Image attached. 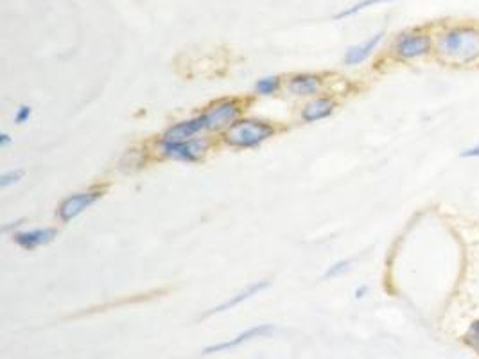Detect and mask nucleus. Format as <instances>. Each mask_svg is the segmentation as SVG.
<instances>
[{"instance_id":"aec40b11","label":"nucleus","mask_w":479,"mask_h":359,"mask_svg":"<svg viewBox=\"0 0 479 359\" xmlns=\"http://www.w3.org/2000/svg\"><path fill=\"white\" fill-rule=\"evenodd\" d=\"M462 159H479V142L462 151Z\"/></svg>"},{"instance_id":"2eb2a0df","label":"nucleus","mask_w":479,"mask_h":359,"mask_svg":"<svg viewBox=\"0 0 479 359\" xmlns=\"http://www.w3.org/2000/svg\"><path fill=\"white\" fill-rule=\"evenodd\" d=\"M280 88V78L278 75H268L255 83V92L259 96H273Z\"/></svg>"},{"instance_id":"20e7f679","label":"nucleus","mask_w":479,"mask_h":359,"mask_svg":"<svg viewBox=\"0 0 479 359\" xmlns=\"http://www.w3.org/2000/svg\"><path fill=\"white\" fill-rule=\"evenodd\" d=\"M208 138H190V140H183V142H171L162 144L160 142V151L165 159L171 160H181V162H196L205 155V151L208 149Z\"/></svg>"},{"instance_id":"9b49d317","label":"nucleus","mask_w":479,"mask_h":359,"mask_svg":"<svg viewBox=\"0 0 479 359\" xmlns=\"http://www.w3.org/2000/svg\"><path fill=\"white\" fill-rule=\"evenodd\" d=\"M269 286H271L269 280H259V282H255V284L248 286L246 289H243V291H239L231 298H228V300L223 302V304H219L218 307L211 309L208 313H205V316H212V314H219V313H225V311H228V309H234V307L241 305L243 302L250 300V298H253L255 295H259V293H262L264 289H268Z\"/></svg>"},{"instance_id":"39448f33","label":"nucleus","mask_w":479,"mask_h":359,"mask_svg":"<svg viewBox=\"0 0 479 359\" xmlns=\"http://www.w3.org/2000/svg\"><path fill=\"white\" fill-rule=\"evenodd\" d=\"M239 115L241 106L237 105L236 101H221V103L214 105L212 108H208V112L203 113L206 130L211 131H219L225 130V128L230 130L231 126L237 122Z\"/></svg>"},{"instance_id":"a211bd4d","label":"nucleus","mask_w":479,"mask_h":359,"mask_svg":"<svg viewBox=\"0 0 479 359\" xmlns=\"http://www.w3.org/2000/svg\"><path fill=\"white\" fill-rule=\"evenodd\" d=\"M22 178H24V171H22V169H15V171L4 173V175L0 176V187L2 189L11 187V185L18 184Z\"/></svg>"},{"instance_id":"6e6552de","label":"nucleus","mask_w":479,"mask_h":359,"mask_svg":"<svg viewBox=\"0 0 479 359\" xmlns=\"http://www.w3.org/2000/svg\"><path fill=\"white\" fill-rule=\"evenodd\" d=\"M273 330H275V327L269 325V323H262V325L252 327V329L244 330V332H239V335H237L236 338L228 339V342L215 343V345H211V347H206L205 351H203V354H214V352L230 351V349L239 347V345H243V343L250 342V339H255V338H262V336H268L269 332H273Z\"/></svg>"},{"instance_id":"f257e3e1","label":"nucleus","mask_w":479,"mask_h":359,"mask_svg":"<svg viewBox=\"0 0 479 359\" xmlns=\"http://www.w3.org/2000/svg\"><path fill=\"white\" fill-rule=\"evenodd\" d=\"M436 58L453 67H469L479 63V29L474 25H454L434 38Z\"/></svg>"},{"instance_id":"dca6fc26","label":"nucleus","mask_w":479,"mask_h":359,"mask_svg":"<svg viewBox=\"0 0 479 359\" xmlns=\"http://www.w3.org/2000/svg\"><path fill=\"white\" fill-rule=\"evenodd\" d=\"M463 342H465L472 351L479 354V320H476V322H472L471 325H469L465 336H463Z\"/></svg>"},{"instance_id":"0eeeda50","label":"nucleus","mask_w":479,"mask_h":359,"mask_svg":"<svg viewBox=\"0 0 479 359\" xmlns=\"http://www.w3.org/2000/svg\"><path fill=\"white\" fill-rule=\"evenodd\" d=\"M202 130H206L205 117L199 115V117L189 119V121H181L178 124L171 126L164 135H162V144H171V142H183V140H190L196 133H199Z\"/></svg>"},{"instance_id":"6ab92c4d","label":"nucleus","mask_w":479,"mask_h":359,"mask_svg":"<svg viewBox=\"0 0 479 359\" xmlns=\"http://www.w3.org/2000/svg\"><path fill=\"white\" fill-rule=\"evenodd\" d=\"M31 113H33V108H31V106L22 105L20 110L17 112V115H15V122H17V124H24V122L29 121Z\"/></svg>"},{"instance_id":"4468645a","label":"nucleus","mask_w":479,"mask_h":359,"mask_svg":"<svg viewBox=\"0 0 479 359\" xmlns=\"http://www.w3.org/2000/svg\"><path fill=\"white\" fill-rule=\"evenodd\" d=\"M386 2H393V0H359V2H356V4L350 6V8L337 13L334 18H336V20H343V18H349V17H353V15H358V13H361L363 9L372 8V6H377V4H386Z\"/></svg>"},{"instance_id":"1a4fd4ad","label":"nucleus","mask_w":479,"mask_h":359,"mask_svg":"<svg viewBox=\"0 0 479 359\" xmlns=\"http://www.w3.org/2000/svg\"><path fill=\"white\" fill-rule=\"evenodd\" d=\"M56 235H58V232L54 228H36L27 230V232H17V234H13V239L24 250H34V248L54 241Z\"/></svg>"},{"instance_id":"f03ea898","label":"nucleus","mask_w":479,"mask_h":359,"mask_svg":"<svg viewBox=\"0 0 479 359\" xmlns=\"http://www.w3.org/2000/svg\"><path fill=\"white\" fill-rule=\"evenodd\" d=\"M275 135V128L266 121H257V119H246L239 121L231 126L225 135L227 144L231 147H255L259 144L266 142L269 137Z\"/></svg>"},{"instance_id":"4be33fe9","label":"nucleus","mask_w":479,"mask_h":359,"mask_svg":"<svg viewBox=\"0 0 479 359\" xmlns=\"http://www.w3.org/2000/svg\"><path fill=\"white\" fill-rule=\"evenodd\" d=\"M11 144V138H9L8 133L0 135V147H8Z\"/></svg>"},{"instance_id":"423d86ee","label":"nucleus","mask_w":479,"mask_h":359,"mask_svg":"<svg viewBox=\"0 0 479 359\" xmlns=\"http://www.w3.org/2000/svg\"><path fill=\"white\" fill-rule=\"evenodd\" d=\"M102 196L101 191H86V192H77L74 196H68L67 200L61 201L58 209V216L59 219L63 223L72 221L76 219L79 214H83L84 210L89 209L90 205L96 203L99 198Z\"/></svg>"},{"instance_id":"f8f14e48","label":"nucleus","mask_w":479,"mask_h":359,"mask_svg":"<svg viewBox=\"0 0 479 359\" xmlns=\"http://www.w3.org/2000/svg\"><path fill=\"white\" fill-rule=\"evenodd\" d=\"M321 88V80L314 74H296L289 80V90L294 96H312Z\"/></svg>"},{"instance_id":"ddd939ff","label":"nucleus","mask_w":479,"mask_h":359,"mask_svg":"<svg viewBox=\"0 0 479 359\" xmlns=\"http://www.w3.org/2000/svg\"><path fill=\"white\" fill-rule=\"evenodd\" d=\"M334 108H336V103H334L333 99H327V97H324V99H314L303 108L302 119L305 122H318L321 121V119L328 117V115L334 112Z\"/></svg>"},{"instance_id":"9d476101","label":"nucleus","mask_w":479,"mask_h":359,"mask_svg":"<svg viewBox=\"0 0 479 359\" xmlns=\"http://www.w3.org/2000/svg\"><path fill=\"white\" fill-rule=\"evenodd\" d=\"M383 38H384V33L383 31H379V33H375L374 36L368 38L366 42L359 43V45L350 47V49L347 50L345 58H343L345 65H350V67H353V65H361L363 61H366V59L374 54V50L377 49L379 43L383 42Z\"/></svg>"},{"instance_id":"f3484780","label":"nucleus","mask_w":479,"mask_h":359,"mask_svg":"<svg viewBox=\"0 0 479 359\" xmlns=\"http://www.w3.org/2000/svg\"><path fill=\"white\" fill-rule=\"evenodd\" d=\"M350 266H352V259H343V261H337V263H334L333 266H328L327 272L324 273V279H334V277H340L343 275L345 272H349Z\"/></svg>"},{"instance_id":"7ed1b4c3","label":"nucleus","mask_w":479,"mask_h":359,"mask_svg":"<svg viewBox=\"0 0 479 359\" xmlns=\"http://www.w3.org/2000/svg\"><path fill=\"white\" fill-rule=\"evenodd\" d=\"M434 40L424 31H406L400 33L393 42V54L402 61H411L433 50Z\"/></svg>"},{"instance_id":"412c9836","label":"nucleus","mask_w":479,"mask_h":359,"mask_svg":"<svg viewBox=\"0 0 479 359\" xmlns=\"http://www.w3.org/2000/svg\"><path fill=\"white\" fill-rule=\"evenodd\" d=\"M368 293V286H359L358 289H356V298H365V295Z\"/></svg>"}]
</instances>
